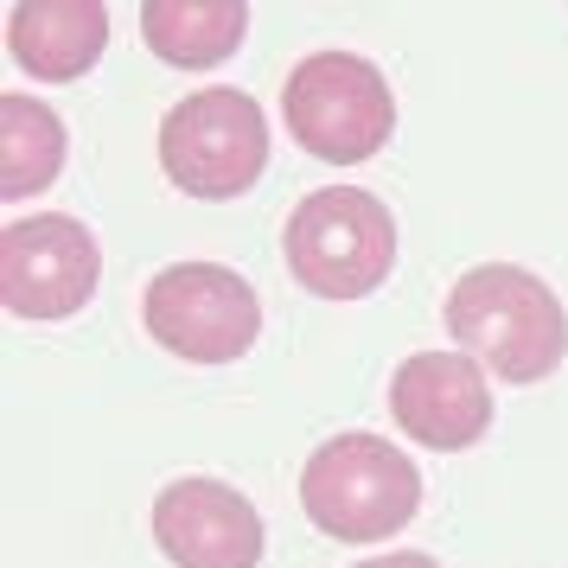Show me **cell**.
<instances>
[{"label":"cell","mask_w":568,"mask_h":568,"mask_svg":"<svg viewBox=\"0 0 568 568\" xmlns=\"http://www.w3.org/2000/svg\"><path fill=\"white\" fill-rule=\"evenodd\" d=\"M282 122L307 154L333 160V166H358L396 129V97L371 58L313 52L282 83Z\"/></svg>","instance_id":"cell-4"},{"label":"cell","mask_w":568,"mask_h":568,"mask_svg":"<svg viewBox=\"0 0 568 568\" xmlns=\"http://www.w3.org/2000/svg\"><path fill=\"white\" fill-rule=\"evenodd\" d=\"M154 345L185 364H236L262 333V294L224 262H173L141 294Z\"/></svg>","instance_id":"cell-6"},{"label":"cell","mask_w":568,"mask_h":568,"mask_svg":"<svg viewBox=\"0 0 568 568\" xmlns=\"http://www.w3.org/2000/svg\"><path fill=\"white\" fill-rule=\"evenodd\" d=\"M109 45V7L103 0H20L7 13V52L39 83L83 78Z\"/></svg>","instance_id":"cell-10"},{"label":"cell","mask_w":568,"mask_h":568,"mask_svg":"<svg viewBox=\"0 0 568 568\" xmlns=\"http://www.w3.org/2000/svg\"><path fill=\"white\" fill-rule=\"evenodd\" d=\"M389 415H396V428L415 447L460 454L473 440H486V428H491L486 371L466 352H415L389 377Z\"/></svg>","instance_id":"cell-8"},{"label":"cell","mask_w":568,"mask_h":568,"mask_svg":"<svg viewBox=\"0 0 568 568\" xmlns=\"http://www.w3.org/2000/svg\"><path fill=\"white\" fill-rule=\"evenodd\" d=\"M160 166L192 199H243L268 173V115L250 90H192L160 122Z\"/></svg>","instance_id":"cell-5"},{"label":"cell","mask_w":568,"mask_h":568,"mask_svg":"<svg viewBox=\"0 0 568 568\" xmlns=\"http://www.w3.org/2000/svg\"><path fill=\"white\" fill-rule=\"evenodd\" d=\"M301 511L338 542H384L422 511V473L384 435H333L301 466Z\"/></svg>","instance_id":"cell-2"},{"label":"cell","mask_w":568,"mask_h":568,"mask_svg":"<svg viewBox=\"0 0 568 568\" xmlns=\"http://www.w3.org/2000/svg\"><path fill=\"white\" fill-rule=\"evenodd\" d=\"M154 542L173 568H256L262 517L224 479H173L154 498Z\"/></svg>","instance_id":"cell-9"},{"label":"cell","mask_w":568,"mask_h":568,"mask_svg":"<svg viewBox=\"0 0 568 568\" xmlns=\"http://www.w3.org/2000/svg\"><path fill=\"white\" fill-rule=\"evenodd\" d=\"M447 333L505 384H542L568 358V313L556 287L517 262L466 268L447 294Z\"/></svg>","instance_id":"cell-1"},{"label":"cell","mask_w":568,"mask_h":568,"mask_svg":"<svg viewBox=\"0 0 568 568\" xmlns=\"http://www.w3.org/2000/svg\"><path fill=\"white\" fill-rule=\"evenodd\" d=\"M97 275L103 250L78 217L39 211L0 231V301L20 320H71L78 307H90Z\"/></svg>","instance_id":"cell-7"},{"label":"cell","mask_w":568,"mask_h":568,"mask_svg":"<svg viewBox=\"0 0 568 568\" xmlns=\"http://www.w3.org/2000/svg\"><path fill=\"white\" fill-rule=\"evenodd\" d=\"M141 32H148L154 58L180 64V71H211L243 45L250 7L243 0H148Z\"/></svg>","instance_id":"cell-11"},{"label":"cell","mask_w":568,"mask_h":568,"mask_svg":"<svg viewBox=\"0 0 568 568\" xmlns=\"http://www.w3.org/2000/svg\"><path fill=\"white\" fill-rule=\"evenodd\" d=\"M282 256L294 282L320 301H364L396 268V217L364 185H326L294 205L282 231Z\"/></svg>","instance_id":"cell-3"},{"label":"cell","mask_w":568,"mask_h":568,"mask_svg":"<svg viewBox=\"0 0 568 568\" xmlns=\"http://www.w3.org/2000/svg\"><path fill=\"white\" fill-rule=\"evenodd\" d=\"M64 122L52 103H39L27 90H7L0 97V192L7 199H32L58 180L64 166Z\"/></svg>","instance_id":"cell-12"},{"label":"cell","mask_w":568,"mask_h":568,"mask_svg":"<svg viewBox=\"0 0 568 568\" xmlns=\"http://www.w3.org/2000/svg\"><path fill=\"white\" fill-rule=\"evenodd\" d=\"M358 568H440L435 556H422V549H389V556H371Z\"/></svg>","instance_id":"cell-13"}]
</instances>
